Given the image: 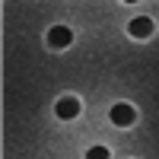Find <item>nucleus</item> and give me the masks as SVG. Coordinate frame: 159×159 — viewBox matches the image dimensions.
Returning <instances> with one entry per match:
<instances>
[{
    "label": "nucleus",
    "instance_id": "f257e3e1",
    "mask_svg": "<svg viewBox=\"0 0 159 159\" xmlns=\"http://www.w3.org/2000/svg\"><path fill=\"white\" fill-rule=\"evenodd\" d=\"M111 121L118 127H130L137 121V111H134V105H124V102H118L115 108H111Z\"/></svg>",
    "mask_w": 159,
    "mask_h": 159
},
{
    "label": "nucleus",
    "instance_id": "39448f33",
    "mask_svg": "<svg viewBox=\"0 0 159 159\" xmlns=\"http://www.w3.org/2000/svg\"><path fill=\"white\" fill-rule=\"evenodd\" d=\"M86 159H108V150H105V147H92L86 153Z\"/></svg>",
    "mask_w": 159,
    "mask_h": 159
},
{
    "label": "nucleus",
    "instance_id": "f03ea898",
    "mask_svg": "<svg viewBox=\"0 0 159 159\" xmlns=\"http://www.w3.org/2000/svg\"><path fill=\"white\" fill-rule=\"evenodd\" d=\"M73 42V32L67 29V25H54V29L48 32V45L51 48H67Z\"/></svg>",
    "mask_w": 159,
    "mask_h": 159
},
{
    "label": "nucleus",
    "instance_id": "20e7f679",
    "mask_svg": "<svg viewBox=\"0 0 159 159\" xmlns=\"http://www.w3.org/2000/svg\"><path fill=\"white\" fill-rule=\"evenodd\" d=\"M54 111H57V118L70 121V118H76V115H80V102H76L73 96H64V99L54 105Z\"/></svg>",
    "mask_w": 159,
    "mask_h": 159
},
{
    "label": "nucleus",
    "instance_id": "423d86ee",
    "mask_svg": "<svg viewBox=\"0 0 159 159\" xmlns=\"http://www.w3.org/2000/svg\"><path fill=\"white\" fill-rule=\"evenodd\" d=\"M127 3H137V0H127Z\"/></svg>",
    "mask_w": 159,
    "mask_h": 159
},
{
    "label": "nucleus",
    "instance_id": "7ed1b4c3",
    "mask_svg": "<svg viewBox=\"0 0 159 159\" xmlns=\"http://www.w3.org/2000/svg\"><path fill=\"white\" fill-rule=\"evenodd\" d=\"M127 32L134 35V38H150V35H153V19H150V16H137V19H130Z\"/></svg>",
    "mask_w": 159,
    "mask_h": 159
}]
</instances>
